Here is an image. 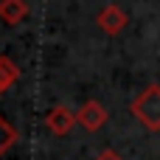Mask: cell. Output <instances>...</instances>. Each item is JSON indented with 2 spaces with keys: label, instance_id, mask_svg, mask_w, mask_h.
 Listing matches in <instances>:
<instances>
[{
  "label": "cell",
  "instance_id": "obj_1",
  "mask_svg": "<svg viewBox=\"0 0 160 160\" xmlns=\"http://www.w3.org/2000/svg\"><path fill=\"white\" fill-rule=\"evenodd\" d=\"M129 110L146 129H160V84H149Z\"/></svg>",
  "mask_w": 160,
  "mask_h": 160
},
{
  "label": "cell",
  "instance_id": "obj_2",
  "mask_svg": "<svg viewBox=\"0 0 160 160\" xmlns=\"http://www.w3.org/2000/svg\"><path fill=\"white\" fill-rule=\"evenodd\" d=\"M45 124L51 127L53 135H68L73 129V124H79V121H76V112H70L65 104H56L45 112Z\"/></svg>",
  "mask_w": 160,
  "mask_h": 160
},
{
  "label": "cell",
  "instance_id": "obj_3",
  "mask_svg": "<svg viewBox=\"0 0 160 160\" xmlns=\"http://www.w3.org/2000/svg\"><path fill=\"white\" fill-rule=\"evenodd\" d=\"M76 121H79L84 129H90V132H98V129L104 127V121H107V110H104L98 101H87V104H82V107H79V112H76Z\"/></svg>",
  "mask_w": 160,
  "mask_h": 160
},
{
  "label": "cell",
  "instance_id": "obj_4",
  "mask_svg": "<svg viewBox=\"0 0 160 160\" xmlns=\"http://www.w3.org/2000/svg\"><path fill=\"white\" fill-rule=\"evenodd\" d=\"M98 25H101V31H107V34H118V31L127 25V14H124L118 6H107V8L98 14Z\"/></svg>",
  "mask_w": 160,
  "mask_h": 160
},
{
  "label": "cell",
  "instance_id": "obj_5",
  "mask_svg": "<svg viewBox=\"0 0 160 160\" xmlns=\"http://www.w3.org/2000/svg\"><path fill=\"white\" fill-rule=\"evenodd\" d=\"M25 14H28L25 0H0V20H3V22L17 25V22L25 20Z\"/></svg>",
  "mask_w": 160,
  "mask_h": 160
},
{
  "label": "cell",
  "instance_id": "obj_6",
  "mask_svg": "<svg viewBox=\"0 0 160 160\" xmlns=\"http://www.w3.org/2000/svg\"><path fill=\"white\" fill-rule=\"evenodd\" d=\"M14 79H17V68H14L6 56H0V96L14 84Z\"/></svg>",
  "mask_w": 160,
  "mask_h": 160
},
{
  "label": "cell",
  "instance_id": "obj_7",
  "mask_svg": "<svg viewBox=\"0 0 160 160\" xmlns=\"http://www.w3.org/2000/svg\"><path fill=\"white\" fill-rule=\"evenodd\" d=\"M14 141H17V132H14V127L0 115V155L3 152H8L11 146H14Z\"/></svg>",
  "mask_w": 160,
  "mask_h": 160
},
{
  "label": "cell",
  "instance_id": "obj_8",
  "mask_svg": "<svg viewBox=\"0 0 160 160\" xmlns=\"http://www.w3.org/2000/svg\"><path fill=\"white\" fill-rule=\"evenodd\" d=\"M96 160H121V158H118L115 152H104V155H98Z\"/></svg>",
  "mask_w": 160,
  "mask_h": 160
}]
</instances>
